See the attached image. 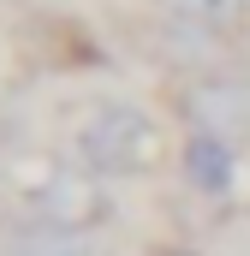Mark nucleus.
Masks as SVG:
<instances>
[{
  "mask_svg": "<svg viewBox=\"0 0 250 256\" xmlns=\"http://www.w3.org/2000/svg\"><path fill=\"white\" fill-rule=\"evenodd\" d=\"M0 208L12 226H54V232H102L108 226V185L90 179L60 155H12L0 161Z\"/></svg>",
  "mask_w": 250,
  "mask_h": 256,
  "instance_id": "nucleus-1",
  "label": "nucleus"
},
{
  "mask_svg": "<svg viewBox=\"0 0 250 256\" xmlns=\"http://www.w3.org/2000/svg\"><path fill=\"white\" fill-rule=\"evenodd\" d=\"M179 149H173V137L167 126L149 114V108H137V102H102V108H90L78 131H72V143H66V161H78L90 179H102V185H120V179H149V173H161L167 161H173Z\"/></svg>",
  "mask_w": 250,
  "mask_h": 256,
  "instance_id": "nucleus-2",
  "label": "nucleus"
},
{
  "mask_svg": "<svg viewBox=\"0 0 250 256\" xmlns=\"http://www.w3.org/2000/svg\"><path fill=\"white\" fill-rule=\"evenodd\" d=\"M173 108L185 131H208L232 149H250V84L238 72H185L173 90Z\"/></svg>",
  "mask_w": 250,
  "mask_h": 256,
  "instance_id": "nucleus-3",
  "label": "nucleus"
},
{
  "mask_svg": "<svg viewBox=\"0 0 250 256\" xmlns=\"http://www.w3.org/2000/svg\"><path fill=\"white\" fill-rule=\"evenodd\" d=\"M238 155H244V149H232V143H220V137H208V131H185V137H179V179H185L196 196L220 202V196L238 185Z\"/></svg>",
  "mask_w": 250,
  "mask_h": 256,
  "instance_id": "nucleus-4",
  "label": "nucleus"
},
{
  "mask_svg": "<svg viewBox=\"0 0 250 256\" xmlns=\"http://www.w3.org/2000/svg\"><path fill=\"white\" fill-rule=\"evenodd\" d=\"M161 12L179 18V24L208 30V36H226V42L250 24V0H161Z\"/></svg>",
  "mask_w": 250,
  "mask_h": 256,
  "instance_id": "nucleus-5",
  "label": "nucleus"
},
{
  "mask_svg": "<svg viewBox=\"0 0 250 256\" xmlns=\"http://www.w3.org/2000/svg\"><path fill=\"white\" fill-rule=\"evenodd\" d=\"M149 256H196V250H149Z\"/></svg>",
  "mask_w": 250,
  "mask_h": 256,
  "instance_id": "nucleus-6",
  "label": "nucleus"
}]
</instances>
